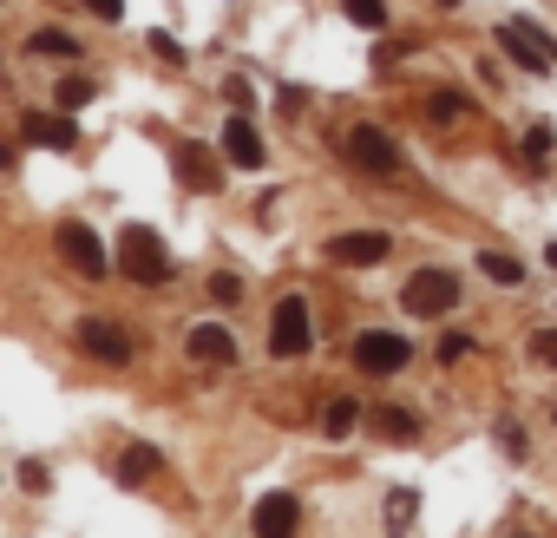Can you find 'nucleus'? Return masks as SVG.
Instances as JSON below:
<instances>
[{"label": "nucleus", "mask_w": 557, "mask_h": 538, "mask_svg": "<svg viewBox=\"0 0 557 538\" xmlns=\"http://www.w3.org/2000/svg\"><path fill=\"white\" fill-rule=\"evenodd\" d=\"M407 362H413V349H407L400 335H387V329H374V335L355 342V368H361V375H400Z\"/></svg>", "instance_id": "obj_8"}, {"label": "nucleus", "mask_w": 557, "mask_h": 538, "mask_svg": "<svg viewBox=\"0 0 557 538\" xmlns=\"http://www.w3.org/2000/svg\"><path fill=\"white\" fill-rule=\"evenodd\" d=\"M466 349H472V342H466V335H446V342H440V362H459V355H466Z\"/></svg>", "instance_id": "obj_30"}, {"label": "nucleus", "mask_w": 557, "mask_h": 538, "mask_svg": "<svg viewBox=\"0 0 557 538\" xmlns=\"http://www.w3.org/2000/svg\"><path fill=\"white\" fill-rule=\"evenodd\" d=\"M249 525H256V538H296V525H302V499H296V492H262L256 512H249Z\"/></svg>", "instance_id": "obj_7"}, {"label": "nucleus", "mask_w": 557, "mask_h": 538, "mask_svg": "<svg viewBox=\"0 0 557 538\" xmlns=\"http://www.w3.org/2000/svg\"><path fill=\"white\" fill-rule=\"evenodd\" d=\"M177 184H184V191H216V184H223V171L210 164V151H203V145H184V151H177Z\"/></svg>", "instance_id": "obj_14"}, {"label": "nucleus", "mask_w": 557, "mask_h": 538, "mask_svg": "<svg viewBox=\"0 0 557 538\" xmlns=\"http://www.w3.org/2000/svg\"><path fill=\"white\" fill-rule=\"evenodd\" d=\"M86 8H92L106 27H112V21H125V0H86Z\"/></svg>", "instance_id": "obj_29"}, {"label": "nucleus", "mask_w": 557, "mask_h": 538, "mask_svg": "<svg viewBox=\"0 0 557 538\" xmlns=\"http://www.w3.org/2000/svg\"><path fill=\"white\" fill-rule=\"evenodd\" d=\"M21 138L40 145V151H73L79 145V125H73V112H27L21 119Z\"/></svg>", "instance_id": "obj_10"}, {"label": "nucleus", "mask_w": 557, "mask_h": 538, "mask_svg": "<svg viewBox=\"0 0 557 538\" xmlns=\"http://www.w3.org/2000/svg\"><path fill=\"white\" fill-rule=\"evenodd\" d=\"M348 158H355L361 171H374V178H394V171L407 164V151H400L381 125H355V132H348Z\"/></svg>", "instance_id": "obj_5"}, {"label": "nucleus", "mask_w": 557, "mask_h": 538, "mask_svg": "<svg viewBox=\"0 0 557 538\" xmlns=\"http://www.w3.org/2000/svg\"><path fill=\"white\" fill-rule=\"evenodd\" d=\"M60 256L79 269V277H92V283L106 277V269H112V262H106V243H99V236H92L79 217H66V223H60Z\"/></svg>", "instance_id": "obj_6"}, {"label": "nucleus", "mask_w": 557, "mask_h": 538, "mask_svg": "<svg viewBox=\"0 0 557 538\" xmlns=\"http://www.w3.org/2000/svg\"><path fill=\"white\" fill-rule=\"evenodd\" d=\"M79 349L92 355V362H132V335L119 329V322H106V316H79Z\"/></svg>", "instance_id": "obj_9"}, {"label": "nucleus", "mask_w": 557, "mask_h": 538, "mask_svg": "<svg viewBox=\"0 0 557 538\" xmlns=\"http://www.w3.org/2000/svg\"><path fill=\"white\" fill-rule=\"evenodd\" d=\"M223 158L243 164V171H262V138H256L249 112H230V125H223Z\"/></svg>", "instance_id": "obj_12"}, {"label": "nucleus", "mask_w": 557, "mask_h": 538, "mask_svg": "<svg viewBox=\"0 0 557 538\" xmlns=\"http://www.w3.org/2000/svg\"><path fill=\"white\" fill-rule=\"evenodd\" d=\"M466 112H472V99H466V93H453V86L426 93V119H433V125H459Z\"/></svg>", "instance_id": "obj_16"}, {"label": "nucleus", "mask_w": 557, "mask_h": 538, "mask_svg": "<svg viewBox=\"0 0 557 538\" xmlns=\"http://www.w3.org/2000/svg\"><path fill=\"white\" fill-rule=\"evenodd\" d=\"M544 158H550V125H531V138H524V164L544 171Z\"/></svg>", "instance_id": "obj_24"}, {"label": "nucleus", "mask_w": 557, "mask_h": 538, "mask_svg": "<svg viewBox=\"0 0 557 538\" xmlns=\"http://www.w3.org/2000/svg\"><path fill=\"white\" fill-rule=\"evenodd\" d=\"M387 230H348V236H335L329 243V256L335 262H355V269H368V262H387Z\"/></svg>", "instance_id": "obj_11"}, {"label": "nucleus", "mask_w": 557, "mask_h": 538, "mask_svg": "<svg viewBox=\"0 0 557 538\" xmlns=\"http://www.w3.org/2000/svg\"><path fill=\"white\" fill-rule=\"evenodd\" d=\"M184 349H190V362H203V368H230V362H236V342H230L223 322H197Z\"/></svg>", "instance_id": "obj_13"}, {"label": "nucleus", "mask_w": 557, "mask_h": 538, "mask_svg": "<svg viewBox=\"0 0 557 538\" xmlns=\"http://www.w3.org/2000/svg\"><path fill=\"white\" fill-rule=\"evenodd\" d=\"M413 512H420V492H413V486H400V492L387 499V531H407V525H413Z\"/></svg>", "instance_id": "obj_20"}, {"label": "nucleus", "mask_w": 557, "mask_h": 538, "mask_svg": "<svg viewBox=\"0 0 557 538\" xmlns=\"http://www.w3.org/2000/svg\"><path fill=\"white\" fill-rule=\"evenodd\" d=\"M544 262H550V269H557V243H550V249H544Z\"/></svg>", "instance_id": "obj_31"}, {"label": "nucleus", "mask_w": 557, "mask_h": 538, "mask_svg": "<svg viewBox=\"0 0 557 538\" xmlns=\"http://www.w3.org/2000/svg\"><path fill=\"white\" fill-rule=\"evenodd\" d=\"M498 47H505L518 66H531V73H557V40H550L537 21H505V27H498Z\"/></svg>", "instance_id": "obj_3"}, {"label": "nucleus", "mask_w": 557, "mask_h": 538, "mask_svg": "<svg viewBox=\"0 0 557 538\" xmlns=\"http://www.w3.org/2000/svg\"><path fill=\"white\" fill-rule=\"evenodd\" d=\"M400 303H407V316L433 322V316H446L459 303V277H453V269H420V277L400 290Z\"/></svg>", "instance_id": "obj_4"}, {"label": "nucleus", "mask_w": 557, "mask_h": 538, "mask_svg": "<svg viewBox=\"0 0 557 538\" xmlns=\"http://www.w3.org/2000/svg\"><path fill=\"white\" fill-rule=\"evenodd\" d=\"M92 93H99V86H92V80H86V73H73V80H66V86H60V112H73V106H86V99H92Z\"/></svg>", "instance_id": "obj_23"}, {"label": "nucleus", "mask_w": 557, "mask_h": 538, "mask_svg": "<svg viewBox=\"0 0 557 538\" xmlns=\"http://www.w3.org/2000/svg\"><path fill=\"white\" fill-rule=\"evenodd\" d=\"M531 355H537V362H550V368H557V329H537V335H531Z\"/></svg>", "instance_id": "obj_27"}, {"label": "nucleus", "mask_w": 557, "mask_h": 538, "mask_svg": "<svg viewBox=\"0 0 557 538\" xmlns=\"http://www.w3.org/2000/svg\"><path fill=\"white\" fill-rule=\"evenodd\" d=\"M27 53H34V60H79V40L60 34V27H40V34L27 40Z\"/></svg>", "instance_id": "obj_15"}, {"label": "nucleus", "mask_w": 557, "mask_h": 538, "mask_svg": "<svg viewBox=\"0 0 557 538\" xmlns=\"http://www.w3.org/2000/svg\"><path fill=\"white\" fill-rule=\"evenodd\" d=\"M151 60H164V66H184V47H177L171 34H151Z\"/></svg>", "instance_id": "obj_25"}, {"label": "nucleus", "mask_w": 557, "mask_h": 538, "mask_svg": "<svg viewBox=\"0 0 557 538\" xmlns=\"http://www.w3.org/2000/svg\"><path fill=\"white\" fill-rule=\"evenodd\" d=\"M210 296H216V303H236V296H243V283H236V277H210Z\"/></svg>", "instance_id": "obj_28"}, {"label": "nucleus", "mask_w": 557, "mask_h": 538, "mask_svg": "<svg viewBox=\"0 0 557 538\" xmlns=\"http://www.w3.org/2000/svg\"><path fill=\"white\" fill-rule=\"evenodd\" d=\"M479 269H485L492 283H505V290H518V283H524V262H518V256H505V249H479Z\"/></svg>", "instance_id": "obj_18"}, {"label": "nucleus", "mask_w": 557, "mask_h": 538, "mask_svg": "<svg viewBox=\"0 0 557 538\" xmlns=\"http://www.w3.org/2000/svg\"><path fill=\"white\" fill-rule=\"evenodd\" d=\"M355 427H361V407H355V401H329V407H322V433H329V440H348Z\"/></svg>", "instance_id": "obj_19"}, {"label": "nucleus", "mask_w": 557, "mask_h": 538, "mask_svg": "<svg viewBox=\"0 0 557 538\" xmlns=\"http://www.w3.org/2000/svg\"><path fill=\"white\" fill-rule=\"evenodd\" d=\"M440 8H459V0H440Z\"/></svg>", "instance_id": "obj_32"}, {"label": "nucleus", "mask_w": 557, "mask_h": 538, "mask_svg": "<svg viewBox=\"0 0 557 538\" xmlns=\"http://www.w3.org/2000/svg\"><path fill=\"white\" fill-rule=\"evenodd\" d=\"M374 427H387V440H413L420 427H413V414H400V407H381L374 414Z\"/></svg>", "instance_id": "obj_22"}, {"label": "nucleus", "mask_w": 557, "mask_h": 538, "mask_svg": "<svg viewBox=\"0 0 557 538\" xmlns=\"http://www.w3.org/2000/svg\"><path fill=\"white\" fill-rule=\"evenodd\" d=\"M151 473H158V447H145V440L125 447V460H119V486H145Z\"/></svg>", "instance_id": "obj_17"}, {"label": "nucleus", "mask_w": 557, "mask_h": 538, "mask_svg": "<svg viewBox=\"0 0 557 538\" xmlns=\"http://www.w3.org/2000/svg\"><path fill=\"white\" fill-rule=\"evenodd\" d=\"M21 486H27V492H47V486H53V479H47V460H21Z\"/></svg>", "instance_id": "obj_26"}, {"label": "nucleus", "mask_w": 557, "mask_h": 538, "mask_svg": "<svg viewBox=\"0 0 557 538\" xmlns=\"http://www.w3.org/2000/svg\"><path fill=\"white\" fill-rule=\"evenodd\" d=\"M342 14H348L355 27H368V34L387 27V8H381V0H342Z\"/></svg>", "instance_id": "obj_21"}, {"label": "nucleus", "mask_w": 557, "mask_h": 538, "mask_svg": "<svg viewBox=\"0 0 557 538\" xmlns=\"http://www.w3.org/2000/svg\"><path fill=\"white\" fill-rule=\"evenodd\" d=\"M269 349L283 355V362H296V355H309V349H315V322H309V303H302V296H283V303H275Z\"/></svg>", "instance_id": "obj_2"}, {"label": "nucleus", "mask_w": 557, "mask_h": 538, "mask_svg": "<svg viewBox=\"0 0 557 538\" xmlns=\"http://www.w3.org/2000/svg\"><path fill=\"white\" fill-rule=\"evenodd\" d=\"M119 269H125L132 283H171V249L158 243V230L125 223L119 230Z\"/></svg>", "instance_id": "obj_1"}]
</instances>
